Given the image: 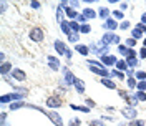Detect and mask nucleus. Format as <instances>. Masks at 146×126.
Segmentation results:
<instances>
[{"label":"nucleus","instance_id":"nucleus-34","mask_svg":"<svg viewBox=\"0 0 146 126\" xmlns=\"http://www.w3.org/2000/svg\"><path fill=\"white\" fill-rule=\"evenodd\" d=\"M141 33H143V32H141L139 28H135V30H133V38H135V40H136V38H139V36H141Z\"/></svg>","mask_w":146,"mask_h":126},{"label":"nucleus","instance_id":"nucleus-5","mask_svg":"<svg viewBox=\"0 0 146 126\" xmlns=\"http://www.w3.org/2000/svg\"><path fill=\"white\" fill-rule=\"evenodd\" d=\"M12 78H15L17 81H25L27 75H25L23 70H20V68H13V70H12Z\"/></svg>","mask_w":146,"mask_h":126},{"label":"nucleus","instance_id":"nucleus-28","mask_svg":"<svg viewBox=\"0 0 146 126\" xmlns=\"http://www.w3.org/2000/svg\"><path fill=\"white\" fill-rule=\"evenodd\" d=\"M136 45V40L131 36V38H126V46H129V48H133V46Z\"/></svg>","mask_w":146,"mask_h":126},{"label":"nucleus","instance_id":"nucleus-40","mask_svg":"<svg viewBox=\"0 0 146 126\" xmlns=\"http://www.w3.org/2000/svg\"><path fill=\"white\" fill-rule=\"evenodd\" d=\"M139 56H141V58H146V48H145V46L141 48V52H139Z\"/></svg>","mask_w":146,"mask_h":126},{"label":"nucleus","instance_id":"nucleus-7","mask_svg":"<svg viewBox=\"0 0 146 126\" xmlns=\"http://www.w3.org/2000/svg\"><path fill=\"white\" fill-rule=\"evenodd\" d=\"M55 50L58 52V55H65L66 53V45H65L63 42H60V40H55Z\"/></svg>","mask_w":146,"mask_h":126},{"label":"nucleus","instance_id":"nucleus-29","mask_svg":"<svg viewBox=\"0 0 146 126\" xmlns=\"http://www.w3.org/2000/svg\"><path fill=\"white\" fill-rule=\"evenodd\" d=\"M138 90L139 91H146V80L138 81Z\"/></svg>","mask_w":146,"mask_h":126},{"label":"nucleus","instance_id":"nucleus-31","mask_svg":"<svg viewBox=\"0 0 146 126\" xmlns=\"http://www.w3.org/2000/svg\"><path fill=\"white\" fill-rule=\"evenodd\" d=\"M136 78L138 80H146V72H141V70H139V72H136Z\"/></svg>","mask_w":146,"mask_h":126},{"label":"nucleus","instance_id":"nucleus-38","mask_svg":"<svg viewBox=\"0 0 146 126\" xmlns=\"http://www.w3.org/2000/svg\"><path fill=\"white\" fill-rule=\"evenodd\" d=\"M86 106H88V108H93V106H95V101L90 99V98H86Z\"/></svg>","mask_w":146,"mask_h":126},{"label":"nucleus","instance_id":"nucleus-11","mask_svg":"<svg viewBox=\"0 0 146 126\" xmlns=\"http://www.w3.org/2000/svg\"><path fill=\"white\" fill-rule=\"evenodd\" d=\"M60 25H62V32H63L65 35H66V36L72 35V27H70V23H66V22H62Z\"/></svg>","mask_w":146,"mask_h":126},{"label":"nucleus","instance_id":"nucleus-30","mask_svg":"<svg viewBox=\"0 0 146 126\" xmlns=\"http://www.w3.org/2000/svg\"><path fill=\"white\" fill-rule=\"evenodd\" d=\"M88 125H90V126H105V123L100 121V119H93V121H90Z\"/></svg>","mask_w":146,"mask_h":126},{"label":"nucleus","instance_id":"nucleus-37","mask_svg":"<svg viewBox=\"0 0 146 126\" xmlns=\"http://www.w3.org/2000/svg\"><path fill=\"white\" fill-rule=\"evenodd\" d=\"M30 7H32V9H40L42 5H40V2H36V0H32V2H30Z\"/></svg>","mask_w":146,"mask_h":126},{"label":"nucleus","instance_id":"nucleus-24","mask_svg":"<svg viewBox=\"0 0 146 126\" xmlns=\"http://www.w3.org/2000/svg\"><path fill=\"white\" fill-rule=\"evenodd\" d=\"M136 98H138V101H146V91H138Z\"/></svg>","mask_w":146,"mask_h":126},{"label":"nucleus","instance_id":"nucleus-25","mask_svg":"<svg viewBox=\"0 0 146 126\" xmlns=\"http://www.w3.org/2000/svg\"><path fill=\"white\" fill-rule=\"evenodd\" d=\"M128 126H145V121H141V119H133L131 123H128Z\"/></svg>","mask_w":146,"mask_h":126},{"label":"nucleus","instance_id":"nucleus-2","mask_svg":"<svg viewBox=\"0 0 146 126\" xmlns=\"http://www.w3.org/2000/svg\"><path fill=\"white\" fill-rule=\"evenodd\" d=\"M121 113H123V116H126L128 119H131V121L138 116V109H135V106H129V105L121 109Z\"/></svg>","mask_w":146,"mask_h":126},{"label":"nucleus","instance_id":"nucleus-12","mask_svg":"<svg viewBox=\"0 0 146 126\" xmlns=\"http://www.w3.org/2000/svg\"><path fill=\"white\" fill-rule=\"evenodd\" d=\"M65 12H66V15L70 18H78L80 15H78V12L75 9H72V7H65Z\"/></svg>","mask_w":146,"mask_h":126},{"label":"nucleus","instance_id":"nucleus-20","mask_svg":"<svg viewBox=\"0 0 146 126\" xmlns=\"http://www.w3.org/2000/svg\"><path fill=\"white\" fill-rule=\"evenodd\" d=\"M10 68H12V63H2V75H7L10 72Z\"/></svg>","mask_w":146,"mask_h":126},{"label":"nucleus","instance_id":"nucleus-35","mask_svg":"<svg viewBox=\"0 0 146 126\" xmlns=\"http://www.w3.org/2000/svg\"><path fill=\"white\" fill-rule=\"evenodd\" d=\"M113 15H115V18H118V20H121V18L125 17V15H123V12H119V10H115V12H113Z\"/></svg>","mask_w":146,"mask_h":126},{"label":"nucleus","instance_id":"nucleus-26","mask_svg":"<svg viewBox=\"0 0 146 126\" xmlns=\"http://www.w3.org/2000/svg\"><path fill=\"white\" fill-rule=\"evenodd\" d=\"M78 38H80V33L76 32V33H72V35L68 36V40L72 42V43H75V42H78Z\"/></svg>","mask_w":146,"mask_h":126},{"label":"nucleus","instance_id":"nucleus-10","mask_svg":"<svg viewBox=\"0 0 146 126\" xmlns=\"http://www.w3.org/2000/svg\"><path fill=\"white\" fill-rule=\"evenodd\" d=\"M101 85H105V86H106V88H110V90H116L115 81L110 80V78H101Z\"/></svg>","mask_w":146,"mask_h":126},{"label":"nucleus","instance_id":"nucleus-3","mask_svg":"<svg viewBox=\"0 0 146 126\" xmlns=\"http://www.w3.org/2000/svg\"><path fill=\"white\" fill-rule=\"evenodd\" d=\"M22 98H23V95L22 93H9V95H3L2 98H0V101L2 103H9V101H22Z\"/></svg>","mask_w":146,"mask_h":126},{"label":"nucleus","instance_id":"nucleus-1","mask_svg":"<svg viewBox=\"0 0 146 126\" xmlns=\"http://www.w3.org/2000/svg\"><path fill=\"white\" fill-rule=\"evenodd\" d=\"M43 38H45V35H43V30L40 27H33L30 30V40H32V42L40 43V42H43Z\"/></svg>","mask_w":146,"mask_h":126},{"label":"nucleus","instance_id":"nucleus-39","mask_svg":"<svg viewBox=\"0 0 146 126\" xmlns=\"http://www.w3.org/2000/svg\"><path fill=\"white\" fill-rule=\"evenodd\" d=\"M119 28H121V30H126V28H129V22H123V23L119 25Z\"/></svg>","mask_w":146,"mask_h":126},{"label":"nucleus","instance_id":"nucleus-23","mask_svg":"<svg viewBox=\"0 0 146 126\" xmlns=\"http://www.w3.org/2000/svg\"><path fill=\"white\" fill-rule=\"evenodd\" d=\"M128 88H135V86H138V83H136V80H135V78H133V76H129V78H128Z\"/></svg>","mask_w":146,"mask_h":126},{"label":"nucleus","instance_id":"nucleus-27","mask_svg":"<svg viewBox=\"0 0 146 126\" xmlns=\"http://www.w3.org/2000/svg\"><path fill=\"white\" fill-rule=\"evenodd\" d=\"M118 95H119V96H121L123 99H126V101H128L129 98H131V96H129V95H128V93H126L125 90H118Z\"/></svg>","mask_w":146,"mask_h":126},{"label":"nucleus","instance_id":"nucleus-13","mask_svg":"<svg viewBox=\"0 0 146 126\" xmlns=\"http://www.w3.org/2000/svg\"><path fill=\"white\" fill-rule=\"evenodd\" d=\"M75 48H76V52H80L83 56H86V55L90 53V48H88V46H85V45H76Z\"/></svg>","mask_w":146,"mask_h":126},{"label":"nucleus","instance_id":"nucleus-44","mask_svg":"<svg viewBox=\"0 0 146 126\" xmlns=\"http://www.w3.org/2000/svg\"><path fill=\"white\" fill-rule=\"evenodd\" d=\"M65 55H66V58H72V52H70V50H66V53Z\"/></svg>","mask_w":146,"mask_h":126},{"label":"nucleus","instance_id":"nucleus-42","mask_svg":"<svg viewBox=\"0 0 146 126\" xmlns=\"http://www.w3.org/2000/svg\"><path fill=\"white\" fill-rule=\"evenodd\" d=\"M0 60H2V63H5V53H3V52L0 53Z\"/></svg>","mask_w":146,"mask_h":126},{"label":"nucleus","instance_id":"nucleus-6","mask_svg":"<svg viewBox=\"0 0 146 126\" xmlns=\"http://www.w3.org/2000/svg\"><path fill=\"white\" fill-rule=\"evenodd\" d=\"M63 76H65V83H66V85H75V80H76V78L73 76V73L70 72L68 68L63 70Z\"/></svg>","mask_w":146,"mask_h":126},{"label":"nucleus","instance_id":"nucleus-43","mask_svg":"<svg viewBox=\"0 0 146 126\" xmlns=\"http://www.w3.org/2000/svg\"><path fill=\"white\" fill-rule=\"evenodd\" d=\"M106 111H110V113H113V111H115V108H113V106H106Z\"/></svg>","mask_w":146,"mask_h":126},{"label":"nucleus","instance_id":"nucleus-47","mask_svg":"<svg viewBox=\"0 0 146 126\" xmlns=\"http://www.w3.org/2000/svg\"><path fill=\"white\" fill-rule=\"evenodd\" d=\"M143 45H145V48H146V38H145V43H143Z\"/></svg>","mask_w":146,"mask_h":126},{"label":"nucleus","instance_id":"nucleus-9","mask_svg":"<svg viewBox=\"0 0 146 126\" xmlns=\"http://www.w3.org/2000/svg\"><path fill=\"white\" fill-rule=\"evenodd\" d=\"M48 65H50V68H52L53 72H56V70L60 68V62H58L55 56H48Z\"/></svg>","mask_w":146,"mask_h":126},{"label":"nucleus","instance_id":"nucleus-22","mask_svg":"<svg viewBox=\"0 0 146 126\" xmlns=\"http://www.w3.org/2000/svg\"><path fill=\"white\" fill-rule=\"evenodd\" d=\"M62 17H63V7L60 5V7L56 9V20H58L60 23H62Z\"/></svg>","mask_w":146,"mask_h":126},{"label":"nucleus","instance_id":"nucleus-18","mask_svg":"<svg viewBox=\"0 0 146 126\" xmlns=\"http://www.w3.org/2000/svg\"><path fill=\"white\" fill-rule=\"evenodd\" d=\"M98 13H100V18H103V20H108V15H110L108 9H105V7H101V9L98 10Z\"/></svg>","mask_w":146,"mask_h":126},{"label":"nucleus","instance_id":"nucleus-14","mask_svg":"<svg viewBox=\"0 0 146 126\" xmlns=\"http://www.w3.org/2000/svg\"><path fill=\"white\" fill-rule=\"evenodd\" d=\"M83 15H85V18L88 20V18H95V17H96V12H95V10H91V9H85V10H83Z\"/></svg>","mask_w":146,"mask_h":126},{"label":"nucleus","instance_id":"nucleus-8","mask_svg":"<svg viewBox=\"0 0 146 126\" xmlns=\"http://www.w3.org/2000/svg\"><path fill=\"white\" fill-rule=\"evenodd\" d=\"M101 63L103 65H116V58L113 55H106V56H101Z\"/></svg>","mask_w":146,"mask_h":126},{"label":"nucleus","instance_id":"nucleus-45","mask_svg":"<svg viewBox=\"0 0 146 126\" xmlns=\"http://www.w3.org/2000/svg\"><path fill=\"white\" fill-rule=\"evenodd\" d=\"M78 20H80V22H85L86 18H85V15H80V17H78Z\"/></svg>","mask_w":146,"mask_h":126},{"label":"nucleus","instance_id":"nucleus-4","mask_svg":"<svg viewBox=\"0 0 146 126\" xmlns=\"http://www.w3.org/2000/svg\"><path fill=\"white\" fill-rule=\"evenodd\" d=\"M63 105V101L60 96H50V98H46V106L48 108H60Z\"/></svg>","mask_w":146,"mask_h":126},{"label":"nucleus","instance_id":"nucleus-32","mask_svg":"<svg viewBox=\"0 0 146 126\" xmlns=\"http://www.w3.org/2000/svg\"><path fill=\"white\" fill-rule=\"evenodd\" d=\"M80 125H82V121L78 118H73V119H70V125L68 126H80Z\"/></svg>","mask_w":146,"mask_h":126},{"label":"nucleus","instance_id":"nucleus-41","mask_svg":"<svg viewBox=\"0 0 146 126\" xmlns=\"http://www.w3.org/2000/svg\"><path fill=\"white\" fill-rule=\"evenodd\" d=\"M7 10V2H2V12H5Z\"/></svg>","mask_w":146,"mask_h":126},{"label":"nucleus","instance_id":"nucleus-48","mask_svg":"<svg viewBox=\"0 0 146 126\" xmlns=\"http://www.w3.org/2000/svg\"><path fill=\"white\" fill-rule=\"evenodd\" d=\"M145 33H146V27H145Z\"/></svg>","mask_w":146,"mask_h":126},{"label":"nucleus","instance_id":"nucleus-19","mask_svg":"<svg viewBox=\"0 0 146 126\" xmlns=\"http://www.w3.org/2000/svg\"><path fill=\"white\" fill-rule=\"evenodd\" d=\"M105 25H106L110 30H116V27H118V25H116V22H115V20H111V18H108V20L105 22Z\"/></svg>","mask_w":146,"mask_h":126},{"label":"nucleus","instance_id":"nucleus-15","mask_svg":"<svg viewBox=\"0 0 146 126\" xmlns=\"http://www.w3.org/2000/svg\"><path fill=\"white\" fill-rule=\"evenodd\" d=\"M75 88H76V91L78 93H85V85H83V81L82 80H75Z\"/></svg>","mask_w":146,"mask_h":126},{"label":"nucleus","instance_id":"nucleus-21","mask_svg":"<svg viewBox=\"0 0 146 126\" xmlns=\"http://www.w3.org/2000/svg\"><path fill=\"white\" fill-rule=\"evenodd\" d=\"M70 106H72V109H75V111H83V113H88V111H90L88 106H76V105H70Z\"/></svg>","mask_w":146,"mask_h":126},{"label":"nucleus","instance_id":"nucleus-17","mask_svg":"<svg viewBox=\"0 0 146 126\" xmlns=\"http://www.w3.org/2000/svg\"><path fill=\"white\" fill-rule=\"evenodd\" d=\"M116 66H118L121 72H128V63L125 62V60H118V62H116Z\"/></svg>","mask_w":146,"mask_h":126},{"label":"nucleus","instance_id":"nucleus-46","mask_svg":"<svg viewBox=\"0 0 146 126\" xmlns=\"http://www.w3.org/2000/svg\"><path fill=\"white\" fill-rule=\"evenodd\" d=\"M141 22H143V23H146V13H143V17H141Z\"/></svg>","mask_w":146,"mask_h":126},{"label":"nucleus","instance_id":"nucleus-16","mask_svg":"<svg viewBox=\"0 0 146 126\" xmlns=\"http://www.w3.org/2000/svg\"><path fill=\"white\" fill-rule=\"evenodd\" d=\"M23 106H28L25 101H17V103H10V109H18V108H23Z\"/></svg>","mask_w":146,"mask_h":126},{"label":"nucleus","instance_id":"nucleus-36","mask_svg":"<svg viewBox=\"0 0 146 126\" xmlns=\"http://www.w3.org/2000/svg\"><path fill=\"white\" fill-rule=\"evenodd\" d=\"M90 25H82V28H80V32H82V33H90Z\"/></svg>","mask_w":146,"mask_h":126},{"label":"nucleus","instance_id":"nucleus-33","mask_svg":"<svg viewBox=\"0 0 146 126\" xmlns=\"http://www.w3.org/2000/svg\"><path fill=\"white\" fill-rule=\"evenodd\" d=\"M111 75H113V76H116L118 80H123V78H125L123 72H118V70H116V72H111Z\"/></svg>","mask_w":146,"mask_h":126}]
</instances>
